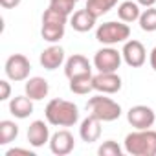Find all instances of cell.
<instances>
[{"mask_svg": "<svg viewBox=\"0 0 156 156\" xmlns=\"http://www.w3.org/2000/svg\"><path fill=\"white\" fill-rule=\"evenodd\" d=\"M46 121L53 127H73L79 121V108L75 103L55 98L50 99L46 108H44Z\"/></svg>", "mask_w": 156, "mask_h": 156, "instance_id": "1", "label": "cell"}, {"mask_svg": "<svg viewBox=\"0 0 156 156\" xmlns=\"http://www.w3.org/2000/svg\"><path fill=\"white\" fill-rule=\"evenodd\" d=\"M123 149L132 156H156V130L143 129L127 134Z\"/></svg>", "mask_w": 156, "mask_h": 156, "instance_id": "2", "label": "cell"}, {"mask_svg": "<svg viewBox=\"0 0 156 156\" xmlns=\"http://www.w3.org/2000/svg\"><path fill=\"white\" fill-rule=\"evenodd\" d=\"M87 110H88V114L96 116L103 123H110V121L119 119V116L123 112L121 105L118 101H114L112 98H107V94H99V96L90 98L87 101Z\"/></svg>", "mask_w": 156, "mask_h": 156, "instance_id": "3", "label": "cell"}, {"mask_svg": "<svg viewBox=\"0 0 156 156\" xmlns=\"http://www.w3.org/2000/svg\"><path fill=\"white\" fill-rule=\"evenodd\" d=\"M130 39V28L127 22L123 20H108L98 26L96 30V41L105 44V46H114V44H121L127 42Z\"/></svg>", "mask_w": 156, "mask_h": 156, "instance_id": "4", "label": "cell"}, {"mask_svg": "<svg viewBox=\"0 0 156 156\" xmlns=\"http://www.w3.org/2000/svg\"><path fill=\"white\" fill-rule=\"evenodd\" d=\"M4 72L8 75L9 81H15V83H20V81H26L30 77V72H31V62L26 55L22 53H13L8 57L6 64H4Z\"/></svg>", "mask_w": 156, "mask_h": 156, "instance_id": "5", "label": "cell"}, {"mask_svg": "<svg viewBox=\"0 0 156 156\" xmlns=\"http://www.w3.org/2000/svg\"><path fill=\"white\" fill-rule=\"evenodd\" d=\"M121 61H123L121 51H118L114 46H103L101 50L96 51L92 62L98 72H118Z\"/></svg>", "mask_w": 156, "mask_h": 156, "instance_id": "6", "label": "cell"}, {"mask_svg": "<svg viewBox=\"0 0 156 156\" xmlns=\"http://www.w3.org/2000/svg\"><path fill=\"white\" fill-rule=\"evenodd\" d=\"M127 121L136 129V130H143V129H151L156 121V114L151 107L147 105H136L130 107L127 112Z\"/></svg>", "mask_w": 156, "mask_h": 156, "instance_id": "7", "label": "cell"}, {"mask_svg": "<svg viewBox=\"0 0 156 156\" xmlns=\"http://www.w3.org/2000/svg\"><path fill=\"white\" fill-rule=\"evenodd\" d=\"M92 85L99 94H116L123 87L118 72H98L96 75H92Z\"/></svg>", "mask_w": 156, "mask_h": 156, "instance_id": "8", "label": "cell"}, {"mask_svg": "<svg viewBox=\"0 0 156 156\" xmlns=\"http://www.w3.org/2000/svg\"><path fill=\"white\" fill-rule=\"evenodd\" d=\"M123 61L125 64H129L130 68H140L145 64L147 61V50L145 46L136 41V39H129L127 42H123V50H121Z\"/></svg>", "mask_w": 156, "mask_h": 156, "instance_id": "9", "label": "cell"}, {"mask_svg": "<svg viewBox=\"0 0 156 156\" xmlns=\"http://www.w3.org/2000/svg\"><path fill=\"white\" fill-rule=\"evenodd\" d=\"M75 147V140H73V134L68 130V129H61L57 132L51 134L50 138V151L57 156H66L73 151Z\"/></svg>", "mask_w": 156, "mask_h": 156, "instance_id": "10", "label": "cell"}, {"mask_svg": "<svg viewBox=\"0 0 156 156\" xmlns=\"http://www.w3.org/2000/svg\"><path fill=\"white\" fill-rule=\"evenodd\" d=\"M87 73H92V64L85 55L73 53L64 61V75L68 79L77 77V75H87Z\"/></svg>", "mask_w": 156, "mask_h": 156, "instance_id": "11", "label": "cell"}, {"mask_svg": "<svg viewBox=\"0 0 156 156\" xmlns=\"http://www.w3.org/2000/svg\"><path fill=\"white\" fill-rule=\"evenodd\" d=\"M39 62H41L42 68H46V70H50V72L61 68L62 62H64V50H62V46L51 44V46L44 48V50L41 51V55H39Z\"/></svg>", "mask_w": 156, "mask_h": 156, "instance_id": "12", "label": "cell"}, {"mask_svg": "<svg viewBox=\"0 0 156 156\" xmlns=\"http://www.w3.org/2000/svg\"><path fill=\"white\" fill-rule=\"evenodd\" d=\"M50 138H51V134H50V127H48L46 121L35 119V121L30 123V127H28V141H30L31 147L39 149L44 143H50Z\"/></svg>", "mask_w": 156, "mask_h": 156, "instance_id": "13", "label": "cell"}, {"mask_svg": "<svg viewBox=\"0 0 156 156\" xmlns=\"http://www.w3.org/2000/svg\"><path fill=\"white\" fill-rule=\"evenodd\" d=\"M24 92H26V96L31 98L33 101H41V99L48 98V94H50V85H48V81L44 79V77H39V75L28 77L26 83H24Z\"/></svg>", "mask_w": 156, "mask_h": 156, "instance_id": "14", "label": "cell"}, {"mask_svg": "<svg viewBox=\"0 0 156 156\" xmlns=\"http://www.w3.org/2000/svg\"><path fill=\"white\" fill-rule=\"evenodd\" d=\"M101 119H98L96 116L88 114L83 121H81V127H79V136L83 141L87 143H94L101 138Z\"/></svg>", "mask_w": 156, "mask_h": 156, "instance_id": "15", "label": "cell"}, {"mask_svg": "<svg viewBox=\"0 0 156 156\" xmlns=\"http://www.w3.org/2000/svg\"><path fill=\"white\" fill-rule=\"evenodd\" d=\"M96 20H98V19L85 8V9H77V11L72 13V17H70V26L73 28V31L87 33V31L94 30Z\"/></svg>", "mask_w": 156, "mask_h": 156, "instance_id": "16", "label": "cell"}, {"mask_svg": "<svg viewBox=\"0 0 156 156\" xmlns=\"http://www.w3.org/2000/svg\"><path fill=\"white\" fill-rule=\"evenodd\" d=\"M9 112L19 118V119H26L33 114V99L28 96H15L9 101Z\"/></svg>", "mask_w": 156, "mask_h": 156, "instance_id": "17", "label": "cell"}, {"mask_svg": "<svg viewBox=\"0 0 156 156\" xmlns=\"http://www.w3.org/2000/svg\"><path fill=\"white\" fill-rule=\"evenodd\" d=\"M140 15H141V6L136 0H125V2H121L118 6V17H119V20H123L127 24L140 20Z\"/></svg>", "mask_w": 156, "mask_h": 156, "instance_id": "18", "label": "cell"}, {"mask_svg": "<svg viewBox=\"0 0 156 156\" xmlns=\"http://www.w3.org/2000/svg\"><path fill=\"white\" fill-rule=\"evenodd\" d=\"M64 30H66V24L42 22L41 37H42V41H46V42H50V44H57V42L64 37Z\"/></svg>", "mask_w": 156, "mask_h": 156, "instance_id": "19", "label": "cell"}, {"mask_svg": "<svg viewBox=\"0 0 156 156\" xmlns=\"http://www.w3.org/2000/svg\"><path fill=\"white\" fill-rule=\"evenodd\" d=\"M70 90L77 96H87L94 90V85H92V73H87V75H77V77H72L70 79Z\"/></svg>", "mask_w": 156, "mask_h": 156, "instance_id": "20", "label": "cell"}, {"mask_svg": "<svg viewBox=\"0 0 156 156\" xmlns=\"http://www.w3.org/2000/svg\"><path fill=\"white\" fill-rule=\"evenodd\" d=\"M118 2L119 0H87V9L96 17V19H99V17H103V15H107L110 9H114L116 6H118Z\"/></svg>", "mask_w": 156, "mask_h": 156, "instance_id": "21", "label": "cell"}, {"mask_svg": "<svg viewBox=\"0 0 156 156\" xmlns=\"http://www.w3.org/2000/svg\"><path fill=\"white\" fill-rule=\"evenodd\" d=\"M19 136V125L11 119H2L0 121V145H8L15 141Z\"/></svg>", "mask_w": 156, "mask_h": 156, "instance_id": "22", "label": "cell"}, {"mask_svg": "<svg viewBox=\"0 0 156 156\" xmlns=\"http://www.w3.org/2000/svg\"><path fill=\"white\" fill-rule=\"evenodd\" d=\"M138 22H140V28L143 31H147V33L156 31V8L154 6L152 8H145L141 11V15H140Z\"/></svg>", "mask_w": 156, "mask_h": 156, "instance_id": "23", "label": "cell"}, {"mask_svg": "<svg viewBox=\"0 0 156 156\" xmlns=\"http://www.w3.org/2000/svg\"><path fill=\"white\" fill-rule=\"evenodd\" d=\"M121 152H123V149L118 145V141H114V140H107V141H103L101 145H99V149H98V154L99 156H121Z\"/></svg>", "mask_w": 156, "mask_h": 156, "instance_id": "24", "label": "cell"}, {"mask_svg": "<svg viewBox=\"0 0 156 156\" xmlns=\"http://www.w3.org/2000/svg\"><path fill=\"white\" fill-rule=\"evenodd\" d=\"M42 22H51V24H66L68 22V15L53 9V8H48L44 13H42Z\"/></svg>", "mask_w": 156, "mask_h": 156, "instance_id": "25", "label": "cell"}, {"mask_svg": "<svg viewBox=\"0 0 156 156\" xmlns=\"http://www.w3.org/2000/svg\"><path fill=\"white\" fill-rule=\"evenodd\" d=\"M75 4H77L75 0H50V8H53V9H57V11L68 15V17L73 13Z\"/></svg>", "mask_w": 156, "mask_h": 156, "instance_id": "26", "label": "cell"}, {"mask_svg": "<svg viewBox=\"0 0 156 156\" xmlns=\"http://www.w3.org/2000/svg\"><path fill=\"white\" fill-rule=\"evenodd\" d=\"M11 98V85L8 79L0 81V101H8Z\"/></svg>", "mask_w": 156, "mask_h": 156, "instance_id": "27", "label": "cell"}, {"mask_svg": "<svg viewBox=\"0 0 156 156\" xmlns=\"http://www.w3.org/2000/svg\"><path fill=\"white\" fill-rule=\"evenodd\" d=\"M20 2H22V0H0V6H2L4 9H13V8H17Z\"/></svg>", "mask_w": 156, "mask_h": 156, "instance_id": "28", "label": "cell"}, {"mask_svg": "<svg viewBox=\"0 0 156 156\" xmlns=\"http://www.w3.org/2000/svg\"><path fill=\"white\" fill-rule=\"evenodd\" d=\"M15 154H31V152L26 151V149H9L6 152V156H15Z\"/></svg>", "mask_w": 156, "mask_h": 156, "instance_id": "29", "label": "cell"}, {"mask_svg": "<svg viewBox=\"0 0 156 156\" xmlns=\"http://www.w3.org/2000/svg\"><path fill=\"white\" fill-rule=\"evenodd\" d=\"M149 62H151V68L156 72V46L151 50V55H149Z\"/></svg>", "mask_w": 156, "mask_h": 156, "instance_id": "30", "label": "cell"}, {"mask_svg": "<svg viewBox=\"0 0 156 156\" xmlns=\"http://www.w3.org/2000/svg\"><path fill=\"white\" fill-rule=\"evenodd\" d=\"M136 2L141 6V8H152L156 4V0H136Z\"/></svg>", "mask_w": 156, "mask_h": 156, "instance_id": "31", "label": "cell"}, {"mask_svg": "<svg viewBox=\"0 0 156 156\" xmlns=\"http://www.w3.org/2000/svg\"><path fill=\"white\" fill-rule=\"evenodd\" d=\"M75 2H79V0H75Z\"/></svg>", "mask_w": 156, "mask_h": 156, "instance_id": "32", "label": "cell"}]
</instances>
